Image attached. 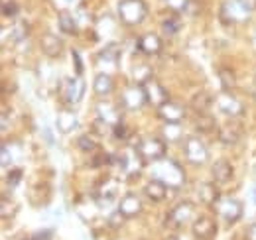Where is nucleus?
<instances>
[{
  "label": "nucleus",
  "instance_id": "obj_1",
  "mask_svg": "<svg viewBox=\"0 0 256 240\" xmlns=\"http://www.w3.org/2000/svg\"><path fill=\"white\" fill-rule=\"evenodd\" d=\"M256 10V0H224L221 4V20L224 24H244Z\"/></svg>",
  "mask_w": 256,
  "mask_h": 240
},
{
  "label": "nucleus",
  "instance_id": "obj_2",
  "mask_svg": "<svg viewBox=\"0 0 256 240\" xmlns=\"http://www.w3.org/2000/svg\"><path fill=\"white\" fill-rule=\"evenodd\" d=\"M134 152L142 160V164H156L166 158L168 154V144L158 136H146L134 144Z\"/></svg>",
  "mask_w": 256,
  "mask_h": 240
},
{
  "label": "nucleus",
  "instance_id": "obj_3",
  "mask_svg": "<svg viewBox=\"0 0 256 240\" xmlns=\"http://www.w3.org/2000/svg\"><path fill=\"white\" fill-rule=\"evenodd\" d=\"M118 20L124 26H140L148 16V4L144 0H120L116 6Z\"/></svg>",
  "mask_w": 256,
  "mask_h": 240
},
{
  "label": "nucleus",
  "instance_id": "obj_4",
  "mask_svg": "<svg viewBox=\"0 0 256 240\" xmlns=\"http://www.w3.org/2000/svg\"><path fill=\"white\" fill-rule=\"evenodd\" d=\"M154 174H156V180L164 181L170 189H180L186 183V176H184V170L180 168V164H176L174 160H168V158L156 162Z\"/></svg>",
  "mask_w": 256,
  "mask_h": 240
},
{
  "label": "nucleus",
  "instance_id": "obj_5",
  "mask_svg": "<svg viewBox=\"0 0 256 240\" xmlns=\"http://www.w3.org/2000/svg\"><path fill=\"white\" fill-rule=\"evenodd\" d=\"M193 214H195V205L192 201H182L174 209H170V212L166 214L164 226L170 228V230H182L193 218Z\"/></svg>",
  "mask_w": 256,
  "mask_h": 240
},
{
  "label": "nucleus",
  "instance_id": "obj_6",
  "mask_svg": "<svg viewBox=\"0 0 256 240\" xmlns=\"http://www.w3.org/2000/svg\"><path fill=\"white\" fill-rule=\"evenodd\" d=\"M58 92H60V98L65 104H69V106L79 104L83 100V94H85V81L79 75L77 77H65L58 87Z\"/></svg>",
  "mask_w": 256,
  "mask_h": 240
},
{
  "label": "nucleus",
  "instance_id": "obj_7",
  "mask_svg": "<svg viewBox=\"0 0 256 240\" xmlns=\"http://www.w3.org/2000/svg\"><path fill=\"white\" fill-rule=\"evenodd\" d=\"M213 209L215 212L223 218L226 224H234L236 220H240V216H242V203L238 201V199H234V197H226V195H221V199L213 205Z\"/></svg>",
  "mask_w": 256,
  "mask_h": 240
},
{
  "label": "nucleus",
  "instance_id": "obj_8",
  "mask_svg": "<svg viewBox=\"0 0 256 240\" xmlns=\"http://www.w3.org/2000/svg\"><path fill=\"white\" fill-rule=\"evenodd\" d=\"M184 156L192 166H203L209 160V150H207V146L201 138L190 136L184 142Z\"/></svg>",
  "mask_w": 256,
  "mask_h": 240
},
{
  "label": "nucleus",
  "instance_id": "obj_9",
  "mask_svg": "<svg viewBox=\"0 0 256 240\" xmlns=\"http://www.w3.org/2000/svg\"><path fill=\"white\" fill-rule=\"evenodd\" d=\"M146 102H148V98H146L144 87H142V85H138V83H134V85L126 87L124 92L120 94V100H118V104H120L124 110H130V112L140 110Z\"/></svg>",
  "mask_w": 256,
  "mask_h": 240
},
{
  "label": "nucleus",
  "instance_id": "obj_10",
  "mask_svg": "<svg viewBox=\"0 0 256 240\" xmlns=\"http://www.w3.org/2000/svg\"><path fill=\"white\" fill-rule=\"evenodd\" d=\"M215 104H217V108H219L223 114L230 116V118H238V116L244 114V104H242V100H240L236 94H232L230 90H223V92L215 98Z\"/></svg>",
  "mask_w": 256,
  "mask_h": 240
},
{
  "label": "nucleus",
  "instance_id": "obj_11",
  "mask_svg": "<svg viewBox=\"0 0 256 240\" xmlns=\"http://www.w3.org/2000/svg\"><path fill=\"white\" fill-rule=\"evenodd\" d=\"M217 220L209 214H201L193 220L192 224V232H193V238L195 240H213L217 236Z\"/></svg>",
  "mask_w": 256,
  "mask_h": 240
},
{
  "label": "nucleus",
  "instance_id": "obj_12",
  "mask_svg": "<svg viewBox=\"0 0 256 240\" xmlns=\"http://www.w3.org/2000/svg\"><path fill=\"white\" fill-rule=\"evenodd\" d=\"M118 187H120V183H118V180L114 176H104L95 185V191H93L96 203H110V201H114L116 195H118Z\"/></svg>",
  "mask_w": 256,
  "mask_h": 240
},
{
  "label": "nucleus",
  "instance_id": "obj_13",
  "mask_svg": "<svg viewBox=\"0 0 256 240\" xmlns=\"http://www.w3.org/2000/svg\"><path fill=\"white\" fill-rule=\"evenodd\" d=\"M142 87H144V92H146L148 102H150L152 106H156V108H160L164 102L170 100L168 90L164 89V85H162L156 77H150L146 83H142Z\"/></svg>",
  "mask_w": 256,
  "mask_h": 240
},
{
  "label": "nucleus",
  "instance_id": "obj_14",
  "mask_svg": "<svg viewBox=\"0 0 256 240\" xmlns=\"http://www.w3.org/2000/svg\"><path fill=\"white\" fill-rule=\"evenodd\" d=\"M244 130H242V124L236 122L234 118H230L228 122H224L223 126H219V140L224 146H234L240 142Z\"/></svg>",
  "mask_w": 256,
  "mask_h": 240
},
{
  "label": "nucleus",
  "instance_id": "obj_15",
  "mask_svg": "<svg viewBox=\"0 0 256 240\" xmlns=\"http://www.w3.org/2000/svg\"><path fill=\"white\" fill-rule=\"evenodd\" d=\"M40 48H42L44 56H48V58H52V60H58V58H62L65 46H64V40L58 38L54 32H46V34L40 38Z\"/></svg>",
  "mask_w": 256,
  "mask_h": 240
},
{
  "label": "nucleus",
  "instance_id": "obj_16",
  "mask_svg": "<svg viewBox=\"0 0 256 240\" xmlns=\"http://www.w3.org/2000/svg\"><path fill=\"white\" fill-rule=\"evenodd\" d=\"M158 116L166 124H180L182 120L186 118V108L180 102L168 100V102H164L160 108H158Z\"/></svg>",
  "mask_w": 256,
  "mask_h": 240
},
{
  "label": "nucleus",
  "instance_id": "obj_17",
  "mask_svg": "<svg viewBox=\"0 0 256 240\" xmlns=\"http://www.w3.org/2000/svg\"><path fill=\"white\" fill-rule=\"evenodd\" d=\"M136 50H138L140 54L152 58V56H158L162 50H164V42H162V38L158 34H144V36L138 40Z\"/></svg>",
  "mask_w": 256,
  "mask_h": 240
},
{
  "label": "nucleus",
  "instance_id": "obj_18",
  "mask_svg": "<svg viewBox=\"0 0 256 240\" xmlns=\"http://www.w3.org/2000/svg\"><path fill=\"white\" fill-rule=\"evenodd\" d=\"M197 197H199V203L207 205V207H213L219 199H221V193L217 189V183L215 181H205V183H199L197 185Z\"/></svg>",
  "mask_w": 256,
  "mask_h": 240
},
{
  "label": "nucleus",
  "instance_id": "obj_19",
  "mask_svg": "<svg viewBox=\"0 0 256 240\" xmlns=\"http://www.w3.org/2000/svg\"><path fill=\"white\" fill-rule=\"evenodd\" d=\"M232 174H234V170H232L228 160H217L213 164V168H211V176H213V181L217 185L228 183V181L232 180Z\"/></svg>",
  "mask_w": 256,
  "mask_h": 240
},
{
  "label": "nucleus",
  "instance_id": "obj_20",
  "mask_svg": "<svg viewBox=\"0 0 256 240\" xmlns=\"http://www.w3.org/2000/svg\"><path fill=\"white\" fill-rule=\"evenodd\" d=\"M56 126H58V130H60L62 134L73 132V130L79 126V118H77L75 110H71V108L60 110V112H58V118H56Z\"/></svg>",
  "mask_w": 256,
  "mask_h": 240
},
{
  "label": "nucleus",
  "instance_id": "obj_21",
  "mask_svg": "<svg viewBox=\"0 0 256 240\" xmlns=\"http://www.w3.org/2000/svg\"><path fill=\"white\" fill-rule=\"evenodd\" d=\"M118 210H120L126 218L138 216V214L142 212V201H140V197L134 195V193H126V195L120 199V203H118Z\"/></svg>",
  "mask_w": 256,
  "mask_h": 240
},
{
  "label": "nucleus",
  "instance_id": "obj_22",
  "mask_svg": "<svg viewBox=\"0 0 256 240\" xmlns=\"http://www.w3.org/2000/svg\"><path fill=\"white\" fill-rule=\"evenodd\" d=\"M168 189H170V187H168L164 181L152 178V180L146 183L144 193H146V197H148L152 203H162V201L166 199V195H168Z\"/></svg>",
  "mask_w": 256,
  "mask_h": 240
},
{
  "label": "nucleus",
  "instance_id": "obj_23",
  "mask_svg": "<svg viewBox=\"0 0 256 240\" xmlns=\"http://www.w3.org/2000/svg\"><path fill=\"white\" fill-rule=\"evenodd\" d=\"M120 104H112V102H108V100H104V102H100V104H96V112H98V118L106 120L110 126H114V124H118L120 122Z\"/></svg>",
  "mask_w": 256,
  "mask_h": 240
},
{
  "label": "nucleus",
  "instance_id": "obj_24",
  "mask_svg": "<svg viewBox=\"0 0 256 240\" xmlns=\"http://www.w3.org/2000/svg\"><path fill=\"white\" fill-rule=\"evenodd\" d=\"M93 90L96 96H108L114 90V79L108 73H96L93 79Z\"/></svg>",
  "mask_w": 256,
  "mask_h": 240
},
{
  "label": "nucleus",
  "instance_id": "obj_25",
  "mask_svg": "<svg viewBox=\"0 0 256 240\" xmlns=\"http://www.w3.org/2000/svg\"><path fill=\"white\" fill-rule=\"evenodd\" d=\"M193 126H195L197 132H201V134H209V132L215 130L217 122H215V118H213L209 112H197V116H195V120H193Z\"/></svg>",
  "mask_w": 256,
  "mask_h": 240
},
{
  "label": "nucleus",
  "instance_id": "obj_26",
  "mask_svg": "<svg viewBox=\"0 0 256 240\" xmlns=\"http://www.w3.org/2000/svg\"><path fill=\"white\" fill-rule=\"evenodd\" d=\"M213 102H215V98H213L211 94H207V92H197L192 98V108L195 110V114H197V112H209V108H211Z\"/></svg>",
  "mask_w": 256,
  "mask_h": 240
},
{
  "label": "nucleus",
  "instance_id": "obj_27",
  "mask_svg": "<svg viewBox=\"0 0 256 240\" xmlns=\"http://www.w3.org/2000/svg\"><path fill=\"white\" fill-rule=\"evenodd\" d=\"M180 30H182V18H180V12H170V16L162 22V32H164L166 36H176Z\"/></svg>",
  "mask_w": 256,
  "mask_h": 240
},
{
  "label": "nucleus",
  "instance_id": "obj_28",
  "mask_svg": "<svg viewBox=\"0 0 256 240\" xmlns=\"http://www.w3.org/2000/svg\"><path fill=\"white\" fill-rule=\"evenodd\" d=\"M58 24H60V30L67 34V36H75L77 34V22H75V16L71 12H62L58 16Z\"/></svg>",
  "mask_w": 256,
  "mask_h": 240
},
{
  "label": "nucleus",
  "instance_id": "obj_29",
  "mask_svg": "<svg viewBox=\"0 0 256 240\" xmlns=\"http://www.w3.org/2000/svg\"><path fill=\"white\" fill-rule=\"evenodd\" d=\"M219 79H221V89L223 90H234L236 87V79H234V71L232 69H228V67H221L219 71Z\"/></svg>",
  "mask_w": 256,
  "mask_h": 240
},
{
  "label": "nucleus",
  "instance_id": "obj_30",
  "mask_svg": "<svg viewBox=\"0 0 256 240\" xmlns=\"http://www.w3.org/2000/svg\"><path fill=\"white\" fill-rule=\"evenodd\" d=\"M98 60L100 61H106V63H110V65H114L116 61L120 60V48L116 46V44H110V46H106L100 54H98Z\"/></svg>",
  "mask_w": 256,
  "mask_h": 240
},
{
  "label": "nucleus",
  "instance_id": "obj_31",
  "mask_svg": "<svg viewBox=\"0 0 256 240\" xmlns=\"http://www.w3.org/2000/svg\"><path fill=\"white\" fill-rule=\"evenodd\" d=\"M16 212H18L16 201H14V199H8V197H2V201H0V214H2V218H4V220L14 218Z\"/></svg>",
  "mask_w": 256,
  "mask_h": 240
},
{
  "label": "nucleus",
  "instance_id": "obj_32",
  "mask_svg": "<svg viewBox=\"0 0 256 240\" xmlns=\"http://www.w3.org/2000/svg\"><path fill=\"white\" fill-rule=\"evenodd\" d=\"M150 77H154V73H152V69L148 67V65H142V63H136V67H134V81L138 83V85H142V83H146Z\"/></svg>",
  "mask_w": 256,
  "mask_h": 240
},
{
  "label": "nucleus",
  "instance_id": "obj_33",
  "mask_svg": "<svg viewBox=\"0 0 256 240\" xmlns=\"http://www.w3.org/2000/svg\"><path fill=\"white\" fill-rule=\"evenodd\" d=\"M77 148L81 152H85V154H91V152H95L98 148V144L95 142V138L93 136H89V134H83V136H79L77 138Z\"/></svg>",
  "mask_w": 256,
  "mask_h": 240
},
{
  "label": "nucleus",
  "instance_id": "obj_34",
  "mask_svg": "<svg viewBox=\"0 0 256 240\" xmlns=\"http://www.w3.org/2000/svg\"><path fill=\"white\" fill-rule=\"evenodd\" d=\"M20 12V6L16 0H4L2 2V16L4 18H16Z\"/></svg>",
  "mask_w": 256,
  "mask_h": 240
},
{
  "label": "nucleus",
  "instance_id": "obj_35",
  "mask_svg": "<svg viewBox=\"0 0 256 240\" xmlns=\"http://www.w3.org/2000/svg\"><path fill=\"white\" fill-rule=\"evenodd\" d=\"M26 36H28V24H26V22H16V24L12 26V32H10L12 42H20V40H24Z\"/></svg>",
  "mask_w": 256,
  "mask_h": 240
},
{
  "label": "nucleus",
  "instance_id": "obj_36",
  "mask_svg": "<svg viewBox=\"0 0 256 240\" xmlns=\"http://www.w3.org/2000/svg\"><path fill=\"white\" fill-rule=\"evenodd\" d=\"M112 134H114V138L120 140V142H126L128 138H130V130H128V126L122 122V120H120L118 124L112 126Z\"/></svg>",
  "mask_w": 256,
  "mask_h": 240
},
{
  "label": "nucleus",
  "instance_id": "obj_37",
  "mask_svg": "<svg viewBox=\"0 0 256 240\" xmlns=\"http://www.w3.org/2000/svg\"><path fill=\"white\" fill-rule=\"evenodd\" d=\"M110 164H114V156H110V154H106V152L96 154L95 158L91 160V166H93V168H98V166H110Z\"/></svg>",
  "mask_w": 256,
  "mask_h": 240
},
{
  "label": "nucleus",
  "instance_id": "obj_38",
  "mask_svg": "<svg viewBox=\"0 0 256 240\" xmlns=\"http://www.w3.org/2000/svg\"><path fill=\"white\" fill-rule=\"evenodd\" d=\"M108 132H112V126H110L106 120L96 118L95 122H93V134H96V136H104V134H108Z\"/></svg>",
  "mask_w": 256,
  "mask_h": 240
},
{
  "label": "nucleus",
  "instance_id": "obj_39",
  "mask_svg": "<svg viewBox=\"0 0 256 240\" xmlns=\"http://www.w3.org/2000/svg\"><path fill=\"white\" fill-rule=\"evenodd\" d=\"M188 4H190V0H166V6H168L172 12H180V14L186 12Z\"/></svg>",
  "mask_w": 256,
  "mask_h": 240
},
{
  "label": "nucleus",
  "instance_id": "obj_40",
  "mask_svg": "<svg viewBox=\"0 0 256 240\" xmlns=\"http://www.w3.org/2000/svg\"><path fill=\"white\" fill-rule=\"evenodd\" d=\"M124 218H126V216H124L120 210L116 209V212H112V214L108 216V226H112V228H118V226H122Z\"/></svg>",
  "mask_w": 256,
  "mask_h": 240
},
{
  "label": "nucleus",
  "instance_id": "obj_41",
  "mask_svg": "<svg viewBox=\"0 0 256 240\" xmlns=\"http://www.w3.org/2000/svg\"><path fill=\"white\" fill-rule=\"evenodd\" d=\"M20 180H22V170H10V172H8V176H6L8 185H16Z\"/></svg>",
  "mask_w": 256,
  "mask_h": 240
},
{
  "label": "nucleus",
  "instance_id": "obj_42",
  "mask_svg": "<svg viewBox=\"0 0 256 240\" xmlns=\"http://www.w3.org/2000/svg\"><path fill=\"white\" fill-rule=\"evenodd\" d=\"M71 58L75 61V71H77V75L81 77V75H83V63H81V58H79V52L71 50Z\"/></svg>",
  "mask_w": 256,
  "mask_h": 240
},
{
  "label": "nucleus",
  "instance_id": "obj_43",
  "mask_svg": "<svg viewBox=\"0 0 256 240\" xmlns=\"http://www.w3.org/2000/svg\"><path fill=\"white\" fill-rule=\"evenodd\" d=\"M244 240H256V222L246 226V230H244Z\"/></svg>",
  "mask_w": 256,
  "mask_h": 240
},
{
  "label": "nucleus",
  "instance_id": "obj_44",
  "mask_svg": "<svg viewBox=\"0 0 256 240\" xmlns=\"http://www.w3.org/2000/svg\"><path fill=\"white\" fill-rule=\"evenodd\" d=\"M26 240H52V230H44V232H36Z\"/></svg>",
  "mask_w": 256,
  "mask_h": 240
},
{
  "label": "nucleus",
  "instance_id": "obj_45",
  "mask_svg": "<svg viewBox=\"0 0 256 240\" xmlns=\"http://www.w3.org/2000/svg\"><path fill=\"white\" fill-rule=\"evenodd\" d=\"M197 10H201V6H197V0H190V4H188V8H186V14H197Z\"/></svg>",
  "mask_w": 256,
  "mask_h": 240
},
{
  "label": "nucleus",
  "instance_id": "obj_46",
  "mask_svg": "<svg viewBox=\"0 0 256 240\" xmlns=\"http://www.w3.org/2000/svg\"><path fill=\"white\" fill-rule=\"evenodd\" d=\"M166 240H180V238H178V236H168Z\"/></svg>",
  "mask_w": 256,
  "mask_h": 240
},
{
  "label": "nucleus",
  "instance_id": "obj_47",
  "mask_svg": "<svg viewBox=\"0 0 256 240\" xmlns=\"http://www.w3.org/2000/svg\"><path fill=\"white\" fill-rule=\"evenodd\" d=\"M254 201H256V189H254Z\"/></svg>",
  "mask_w": 256,
  "mask_h": 240
}]
</instances>
